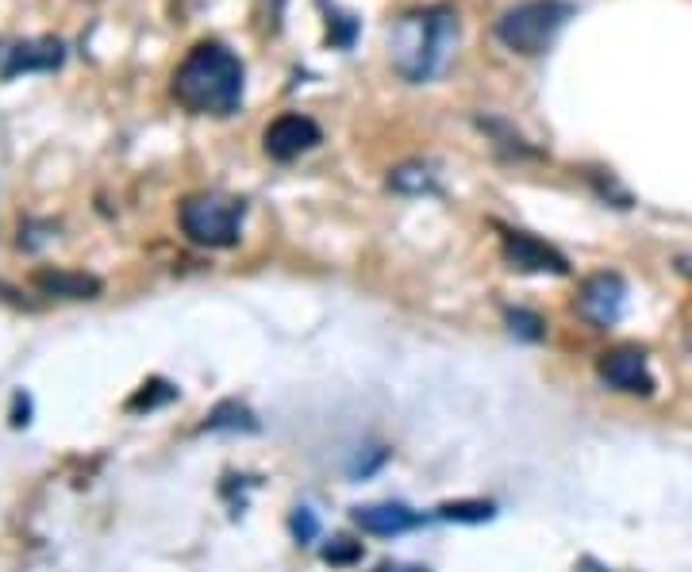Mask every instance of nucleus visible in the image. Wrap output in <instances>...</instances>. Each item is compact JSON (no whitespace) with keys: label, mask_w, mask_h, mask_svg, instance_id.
Instances as JSON below:
<instances>
[{"label":"nucleus","mask_w":692,"mask_h":572,"mask_svg":"<svg viewBox=\"0 0 692 572\" xmlns=\"http://www.w3.org/2000/svg\"><path fill=\"white\" fill-rule=\"evenodd\" d=\"M246 66L216 38L197 43L174 69V100L193 116H235L243 105Z\"/></svg>","instance_id":"nucleus-1"},{"label":"nucleus","mask_w":692,"mask_h":572,"mask_svg":"<svg viewBox=\"0 0 692 572\" xmlns=\"http://www.w3.org/2000/svg\"><path fill=\"white\" fill-rule=\"evenodd\" d=\"M458 15L450 8H419L388 28V62L411 85L435 81L454 58Z\"/></svg>","instance_id":"nucleus-2"},{"label":"nucleus","mask_w":692,"mask_h":572,"mask_svg":"<svg viewBox=\"0 0 692 572\" xmlns=\"http://www.w3.org/2000/svg\"><path fill=\"white\" fill-rule=\"evenodd\" d=\"M578 8L570 0H524V4L508 8L496 20V38L508 51L524 54V58H539L554 46V38L562 35V28L573 20Z\"/></svg>","instance_id":"nucleus-3"},{"label":"nucleus","mask_w":692,"mask_h":572,"mask_svg":"<svg viewBox=\"0 0 692 572\" xmlns=\"http://www.w3.org/2000/svg\"><path fill=\"white\" fill-rule=\"evenodd\" d=\"M243 216L246 204L223 193H197L182 204V231L197 246L228 250L243 239Z\"/></svg>","instance_id":"nucleus-4"},{"label":"nucleus","mask_w":692,"mask_h":572,"mask_svg":"<svg viewBox=\"0 0 692 572\" xmlns=\"http://www.w3.org/2000/svg\"><path fill=\"white\" fill-rule=\"evenodd\" d=\"M320 139H323V131H320V123H316L312 116L282 112L266 128L262 146H266V154L274 162H293V158H300V154L312 151V146H320Z\"/></svg>","instance_id":"nucleus-5"},{"label":"nucleus","mask_w":692,"mask_h":572,"mask_svg":"<svg viewBox=\"0 0 692 572\" xmlns=\"http://www.w3.org/2000/svg\"><path fill=\"white\" fill-rule=\"evenodd\" d=\"M578 308L581 316L596 327L619 323V316H624L627 308V280L619 277V273H596V277H589L585 285H581Z\"/></svg>","instance_id":"nucleus-6"},{"label":"nucleus","mask_w":692,"mask_h":572,"mask_svg":"<svg viewBox=\"0 0 692 572\" xmlns=\"http://www.w3.org/2000/svg\"><path fill=\"white\" fill-rule=\"evenodd\" d=\"M504 257H508L512 270L524 273H554V277L570 273V262H565L562 250H554L550 242L535 239L527 231H504Z\"/></svg>","instance_id":"nucleus-7"},{"label":"nucleus","mask_w":692,"mask_h":572,"mask_svg":"<svg viewBox=\"0 0 692 572\" xmlns=\"http://www.w3.org/2000/svg\"><path fill=\"white\" fill-rule=\"evenodd\" d=\"M601 381L616 392H631V396H655V377L647 370V358L639 350H612L601 358Z\"/></svg>","instance_id":"nucleus-8"},{"label":"nucleus","mask_w":692,"mask_h":572,"mask_svg":"<svg viewBox=\"0 0 692 572\" xmlns=\"http://www.w3.org/2000/svg\"><path fill=\"white\" fill-rule=\"evenodd\" d=\"M354 522L365 535L393 538V535H404V530L419 527L424 519L404 504H370V507H354Z\"/></svg>","instance_id":"nucleus-9"},{"label":"nucleus","mask_w":692,"mask_h":572,"mask_svg":"<svg viewBox=\"0 0 692 572\" xmlns=\"http://www.w3.org/2000/svg\"><path fill=\"white\" fill-rule=\"evenodd\" d=\"M35 285L46 296H69V300H89L100 293V280L85 277V273H66V270H43L35 273Z\"/></svg>","instance_id":"nucleus-10"},{"label":"nucleus","mask_w":692,"mask_h":572,"mask_svg":"<svg viewBox=\"0 0 692 572\" xmlns=\"http://www.w3.org/2000/svg\"><path fill=\"white\" fill-rule=\"evenodd\" d=\"M62 62V43L46 38V43H20L12 51V62H8L4 74L15 77L20 69H54Z\"/></svg>","instance_id":"nucleus-11"},{"label":"nucleus","mask_w":692,"mask_h":572,"mask_svg":"<svg viewBox=\"0 0 692 572\" xmlns=\"http://www.w3.org/2000/svg\"><path fill=\"white\" fill-rule=\"evenodd\" d=\"M205 427L208 430H239V435H254V430H259V419H254L251 407L239 404V399H223V404L208 415Z\"/></svg>","instance_id":"nucleus-12"},{"label":"nucleus","mask_w":692,"mask_h":572,"mask_svg":"<svg viewBox=\"0 0 692 572\" xmlns=\"http://www.w3.org/2000/svg\"><path fill=\"white\" fill-rule=\"evenodd\" d=\"M493 515H496V507L488 504V499H454V504H442L439 512H435V519L470 522V527H477V522H488Z\"/></svg>","instance_id":"nucleus-13"},{"label":"nucleus","mask_w":692,"mask_h":572,"mask_svg":"<svg viewBox=\"0 0 692 572\" xmlns=\"http://www.w3.org/2000/svg\"><path fill=\"white\" fill-rule=\"evenodd\" d=\"M388 185H393L396 193H435V189H439V182H435L431 166H419V162H411V166H400L393 177H388Z\"/></svg>","instance_id":"nucleus-14"},{"label":"nucleus","mask_w":692,"mask_h":572,"mask_svg":"<svg viewBox=\"0 0 692 572\" xmlns=\"http://www.w3.org/2000/svg\"><path fill=\"white\" fill-rule=\"evenodd\" d=\"M508 331L516 334V339H524V342H542V339H547V323H542L535 311H524V308L508 311Z\"/></svg>","instance_id":"nucleus-15"},{"label":"nucleus","mask_w":692,"mask_h":572,"mask_svg":"<svg viewBox=\"0 0 692 572\" xmlns=\"http://www.w3.org/2000/svg\"><path fill=\"white\" fill-rule=\"evenodd\" d=\"M323 561L328 565H354V561H362V546L350 538H331V546H323Z\"/></svg>","instance_id":"nucleus-16"},{"label":"nucleus","mask_w":692,"mask_h":572,"mask_svg":"<svg viewBox=\"0 0 692 572\" xmlns=\"http://www.w3.org/2000/svg\"><path fill=\"white\" fill-rule=\"evenodd\" d=\"M293 535H297V542H316L320 538V519H316L312 507H297L293 512Z\"/></svg>","instance_id":"nucleus-17"},{"label":"nucleus","mask_w":692,"mask_h":572,"mask_svg":"<svg viewBox=\"0 0 692 572\" xmlns=\"http://www.w3.org/2000/svg\"><path fill=\"white\" fill-rule=\"evenodd\" d=\"M377 572H427L424 565H381Z\"/></svg>","instance_id":"nucleus-18"}]
</instances>
